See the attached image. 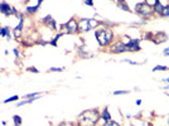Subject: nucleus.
Listing matches in <instances>:
<instances>
[{
    "label": "nucleus",
    "instance_id": "nucleus-1",
    "mask_svg": "<svg viewBox=\"0 0 169 126\" xmlns=\"http://www.w3.org/2000/svg\"><path fill=\"white\" fill-rule=\"evenodd\" d=\"M100 119L97 110H87L81 113L78 119V126H96Z\"/></svg>",
    "mask_w": 169,
    "mask_h": 126
},
{
    "label": "nucleus",
    "instance_id": "nucleus-3",
    "mask_svg": "<svg viewBox=\"0 0 169 126\" xmlns=\"http://www.w3.org/2000/svg\"><path fill=\"white\" fill-rule=\"evenodd\" d=\"M100 23L95 19H82L81 22L78 23V32L86 33L91 29H95L96 26H98Z\"/></svg>",
    "mask_w": 169,
    "mask_h": 126
},
{
    "label": "nucleus",
    "instance_id": "nucleus-7",
    "mask_svg": "<svg viewBox=\"0 0 169 126\" xmlns=\"http://www.w3.org/2000/svg\"><path fill=\"white\" fill-rule=\"evenodd\" d=\"M23 24H24V19H23V15H20V20H19V24L14 28V38H19L23 33Z\"/></svg>",
    "mask_w": 169,
    "mask_h": 126
},
{
    "label": "nucleus",
    "instance_id": "nucleus-26",
    "mask_svg": "<svg viewBox=\"0 0 169 126\" xmlns=\"http://www.w3.org/2000/svg\"><path fill=\"white\" fill-rule=\"evenodd\" d=\"M14 54L15 57H18V49H14Z\"/></svg>",
    "mask_w": 169,
    "mask_h": 126
},
{
    "label": "nucleus",
    "instance_id": "nucleus-22",
    "mask_svg": "<svg viewBox=\"0 0 169 126\" xmlns=\"http://www.w3.org/2000/svg\"><path fill=\"white\" fill-rule=\"evenodd\" d=\"M85 4L88 6H94V0H85Z\"/></svg>",
    "mask_w": 169,
    "mask_h": 126
},
{
    "label": "nucleus",
    "instance_id": "nucleus-30",
    "mask_svg": "<svg viewBox=\"0 0 169 126\" xmlns=\"http://www.w3.org/2000/svg\"><path fill=\"white\" fill-rule=\"evenodd\" d=\"M167 82H169V78H167Z\"/></svg>",
    "mask_w": 169,
    "mask_h": 126
},
{
    "label": "nucleus",
    "instance_id": "nucleus-6",
    "mask_svg": "<svg viewBox=\"0 0 169 126\" xmlns=\"http://www.w3.org/2000/svg\"><path fill=\"white\" fill-rule=\"evenodd\" d=\"M0 13L5 14L6 17H9L10 14H13V8H10V5L5 1L0 3Z\"/></svg>",
    "mask_w": 169,
    "mask_h": 126
},
{
    "label": "nucleus",
    "instance_id": "nucleus-21",
    "mask_svg": "<svg viewBox=\"0 0 169 126\" xmlns=\"http://www.w3.org/2000/svg\"><path fill=\"white\" fill-rule=\"evenodd\" d=\"M126 93H129V91H115L114 95H126Z\"/></svg>",
    "mask_w": 169,
    "mask_h": 126
},
{
    "label": "nucleus",
    "instance_id": "nucleus-27",
    "mask_svg": "<svg viewBox=\"0 0 169 126\" xmlns=\"http://www.w3.org/2000/svg\"><path fill=\"white\" fill-rule=\"evenodd\" d=\"M59 126H71V125L70 124H61Z\"/></svg>",
    "mask_w": 169,
    "mask_h": 126
},
{
    "label": "nucleus",
    "instance_id": "nucleus-8",
    "mask_svg": "<svg viewBox=\"0 0 169 126\" xmlns=\"http://www.w3.org/2000/svg\"><path fill=\"white\" fill-rule=\"evenodd\" d=\"M126 48L130 49V51H139L140 47H139V40L138 39H131L129 43H125Z\"/></svg>",
    "mask_w": 169,
    "mask_h": 126
},
{
    "label": "nucleus",
    "instance_id": "nucleus-25",
    "mask_svg": "<svg viewBox=\"0 0 169 126\" xmlns=\"http://www.w3.org/2000/svg\"><path fill=\"white\" fill-rule=\"evenodd\" d=\"M49 71H54V72H62L63 68H51Z\"/></svg>",
    "mask_w": 169,
    "mask_h": 126
},
{
    "label": "nucleus",
    "instance_id": "nucleus-15",
    "mask_svg": "<svg viewBox=\"0 0 169 126\" xmlns=\"http://www.w3.org/2000/svg\"><path fill=\"white\" fill-rule=\"evenodd\" d=\"M19 98V96H17V95H15V96H11V97H9V98H6L5 101H4V104H9V102H13V101H17Z\"/></svg>",
    "mask_w": 169,
    "mask_h": 126
},
{
    "label": "nucleus",
    "instance_id": "nucleus-32",
    "mask_svg": "<svg viewBox=\"0 0 169 126\" xmlns=\"http://www.w3.org/2000/svg\"><path fill=\"white\" fill-rule=\"evenodd\" d=\"M167 88H168V90H169V86H167Z\"/></svg>",
    "mask_w": 169,
    "mask_h": 126
},
{
    "label": "nucleus",
    "instance_id": "nucleus-18",
    "mask_svg": "<svg viewBox=\"0 0 169 126\" xmlns=\"http://www.w3.org/2000/svg\"><path fill=\"white\" fill-rule=\"evenodd\" d=\"M168 67H164V66H155L154 68H153V71H167Z\"/></svg>",
    "mask_w": 169,
    "mask_h": 126
},
{
    "label": "nucleus",
    "instance_id": "nucleus-4",
    "mask_svg": "<svg viewBox=\"0 0 169 126\" xmlns=\"http://www.w3.org/2000/svg\"><path fill=\"white\" fill-rule=\"evenodd\" d=\"M135 10L138 14H140L141 17H149L153 13V6H150L147 3H140L135 6Z\"/></svg>",
    "mask_w": 169,
    "mask_h": 126
},
{
    "label": "nucleus",
    "instance_id": "nucleus-10",
    "mask_svg": "<svg viewBox=\"0 0 169 126\" xmlns=\"http://www.w3.org/2000/svg\"><path fill=\"white\" fill-rule=\"evenodd\" d=\"M101 117L103 120H105V123H107V121H110L111 120V115H110V112H109V109H105L102 111V113H101Z\"/></svg>",
    "mask_w": 169,
    "mask_h": 126
},
{
    "label": "nucleus",
    "instance_id": "nucleus-14",
    "mask_svg": "<svg viewBox=\"0 0 169 126\" xmlns=\"http://www.w3.org/2000/svg\"><path fill=\"white\" fill-rule=\"evenodd\" d=\"M13 121H14L15 126H19V125L22 124V117H20V116H18V115H15V116L13 117Z\"/></svg>",
    "mask_w": 169,
    "mask_h": 126
},
{
    "label": "nucleus",
    "instance_id": "nucleus-5",
    "mask_svg": "<svg viewBox=\"0 0 169 126\" xmlns=\"http://www.w3.org/2000/svg\"><path fill=\"white\" fill-rule=\"evenodd\" d=\"M63 28L66 29V32L68 34H75L78 32V23L75 20V19H71L68 23L63 24Z\"/></svg>",
    "mask_w": 169,
    "mask_h": 126
},
{
    "label": "nucleus",
    "instance_id": "nucleus-17",
    "mask_svg": "<svg viewBox=\"0 0 169 126\" xmlns=\"http://www.w3.org/2000/svg\"><path fill=\"white\" fill-rule=\"evenodd\" d=\"M145 3L149 4V5H150V6H155L156 4L159 3V0H145Z\"/></svg>",
    "mask_w": 169,
    "mask_h": 126
},
{
    "label": "nucleus",
    "instance_id": "nucleus-33",
    "mask_svg": "<svg viewBox=\"0 0 169 126\" xmlns=\"http://www.w3.org/2000/svg\"><path fill=\"white\" fill-rule=\"evenodd\" d=\"M168 123H169V120H168Z\"/></svg>",
    "mask_w": 169,
    "mask_h": 126
},
{
    "label": "nucleus",
    "instance_id": "nucleus-23",
    "mask_svg": "<svg viewBox=\"0 0 169 126\" xmlns=\"http://www.w3.org/2000/svg\"><path fill=\"white\" fill-rule=\"evenodd\" d=\"M49 25H51L52 28H56V20H53V19L51 18L49 19Z\"/></svg>",
    "mask_w": 169,
    "mask_h": 126
},
{
    "label": "nucleus",
    "instance_id": "nucleus-16",
    "mask_svg": "<svg viewBox=\"0 0 169 126\" xmlns=\"http://www.w3.org/2000/svg\"><path fill=\"white\" fill-rule=\"evenodd\" d=\"M106 125L105 126H120V124L116 123V121H114V120H110V121H107V123H105Z\"/></svg>",
    "mask_w": 169,
    "mask_h": 126
},
{
    "label": "nucleus",
    "instance_id": "nucleus-11",
    "mask_svg": "<svg viewBox=\"0 0 169 126\" xmlns=\"http://www.w3.org/2000/svg\"><path fill=\"white\" fill-rule=\"evenodd\" d=\"M154 10H155V13H158V14H160L162 15L163 14V10H164V5L162 3H158L156 5L154 6Z\"/></svg>",
    "mask_w": 169,
    "mask_h": 126
},
{
    "label": "nucleus",
    "instance_id": "nucleus-12",
    "mask_svg": "<svg viewBox=\"0 0 169 126\" xmlns=\"http://www.w3.org/2000/svg\"><path fill=\"white\" fill-rule=\"evenodd\" d=\"M0 36H1V37H8V38H10V34H9V28H8V26H4V28H1V32H0Z\"/></svg>",
    "mask_w": 169,
    "mask_h": 126
},
{
    "label": "nucleus",
    "instance_id": "nucleus-9",
    "mask_svg": "<svg viewBox=\"0 0 169 126\" xmlns=\"http://www.w3.org/2000/svg\"><path fill=\"white\" fill-rule=\"evenodd\" d=\"M126 49L128 48H126L125 43H116L115 47H112V52L114 53H122V52H125Z\"/></svg>",
    "mask_w": 169,
    "mask_h": 126
},
{
    "label": "nucleus",
    "instance_id": "nucleus-31",
    "mask_svg": "<svg viewBox=\"0 0 169 126\" xmlns=\"http://www.w3.org/2000/svg\"><path fill=\"white\" fill-rule=\"evenodd\" d=\"M0 32H1V26H0Z\"/></svg>",
    "mask_w": 169,
    "mask_h": 126
},
{
    "label": "nucleus",
    "instance_id": "nucleus-19",
    "mask_svg": "<svg viewBox=\"0 0 169 126\" xmlns=\"http://www.w3.org/2000/svg\"><path fill=\"white\" fill-rule=\"evenodd\" d=\"M61 37H62V33L57 34V37H56V38H54V39H53L52 42H51V44H52V45H54V47H56V45H57V40H58V39H59V38H61Z\"/></svg>",
    "mask_w": 169,
    "mask_h": 126
},
{
    "label": "nucleus",
    "instance_id": "nucleus-13",
    "mask_svg": "<svg viewBox=\"0 0 169 126\" xmlns=\"http://www.w3.org/2000/svg\"><path fill=\"white\" fill-rule=\"evenodd\" d=\"M38 8H39V5H36V6H28L27 8V11H28L29 14H34L36 11L38 10Z\"/></svg>",
    "mask_w": 169,
    "mask_h": 126
},
{
    "label": "nucleus",
    "instance_id": "nucleus-2",
    "mask_svg": "<svg viewBox=\"0 0 169 126\" xmlns=\"http://www.w3.org/2000/svg\"><path fill=\"white\" fill-rule=\"evenodd\" d=\"M95 36L100 45H109L110 42L114 38V33L110 29H101V30H97L95 33Z\"/></svg>",
    "mask_w": 169,
    "mask_h": 126
},
{
    "label": "nucleus",
    "instance_id": "nucleus-28",
    "mask_svg": "<svg viewBox=\"0 0 169 126\" xmlns=\"http://www.w3.org/2000/svg\"><path fill=\"white\" fill-rule=\"evenodd\" d=\"M141 104V100H136V105H140Z\"/></svg>",
    "mask_w": 169,
    "mask_h": 126
},
{
    "label": "nucleus",
    "instance_id": "nucleus-20",
    "mask_svg": "<svg viewBox=\"0 0 169 126\" xmlns=\"http://www.w3.org/2000/svg\"><path fill=\"white\" fill-rule=\"evenodd\" d=\"M163 17H169V5L164 6V10H163Z\"/></svg>",
    "mask_w": 169,
    "mask_h": 126
},
{
    "label": "nucleus",
    "instance_id": "nucleus-29",
    "mask_svg": "<svg viewBox=\"0 0 169 126\" xmlns=\"http://www.w3.org/2000/svg\"><path fill=\"white\" fill-rule=\"evenodd\" d=\"M168 52H169V48H167L166 51H164V53H168Z\"/></svg>",
    "mask_w": 169,
    "mask_h": 126
},
{
    "label": "nucleus",
    "instance_id": "nucleus-34",
    "mask_svg": "<svg viewBox=\"0 0 169 126\" xmlns=\"http://www.w3.org/2000/svg\"><path fill=\"white\" fill-rule=\"evenodd\" d=\"M168 96H169V95H168Z\"/></svg>",
    "mask_w": 169,
    "mask_h": 126
},
{
    "label": "nucleus",
    "instance_id": "nucleus-24",
    "mask_svg": "<svg viewBox=\"0 0 169 126\" xmlns=\"http://www.w3.org/2000/svg\"><path fill=\"white\" fill-rule=\"evenodd\" d=\"M27 71H29V72H34V73H38V70H37V68H34V67H29Z\"/></svg>",
    "mask_w": 169,
    "mask_h": 126
}]
</instances>
